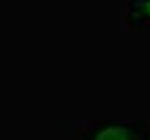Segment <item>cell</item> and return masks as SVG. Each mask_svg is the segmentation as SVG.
Listing matches in <instances>:
<instances>
[{
	"label": "cell",
	"mask_w": 150,
	"mask_h": 140,
	"mask_svg": "<svg viewBox=\"0 0 150 140\" xmlns=\"http://www.w3.org/2000/svg\"><path fill=\"white\" fill-rule=\"evenodd\" d=\"M142 11L145 14V15H147L148 17H150V0L149 1H145L143 3L142 7Z\"/></svg>",
	"instance_id": "obj_2"
},
{
	"label": "cell",
	"mask_w": 150,
	"mask_h": 140,
	"mask_svg": "<svg viewBox=\"0 0 150 140\" xmlns=\"http://www.w3.org/2000/svg\"><path fill=\"white\" fill-rule=\"evenodd\" d=\"M149 140H150V139H149Z\"/></svg>",
	"instance_id": "obj_3"
},
{
	"label": "cell",
	"mask_w": 150,
	"mask_h": 140,
	"mask_svg": "<svg viewBox=\"0 0 150 140\" xmlns=\"http://www.w3.org/2000/svg\"><path fill=\"white\" fill-rule=\"evenodd\" d=\"M94 140H133L130 131L120 125H109L102 128Z\"/></svg>",
	"instance_id": "obj_1"
}]
</instances>
